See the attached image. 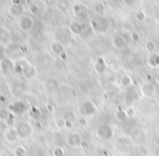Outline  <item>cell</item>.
<instances>
[{
	"label": "cell",
	"mask_w": 159,
	"mask_h": 156,
	"mask_svg": "<svg viewBox=\"0 0 159 156\" xmlns=\"http://www.w3.org/2000/svg\"><path fill=\"white\" fill-rule=\"evenodd\" d=\"M146 48H147L149 51L154 50V44H152V43H147V45H146Z\"/></svg>",
	"instance_id": "35"
},
{
	"label": "cell",
	"mask_w": 159,
	"mask_h": 156,
	"mask_svg": "<svg viewBox=\"0 0 159 156\" xmlns=\"http://www.w3.org/2000/svg\"><path fill=\"white\" fill-rule=\"evenodd\" d=\"M26 149L23 145H18L13 149V156H26Z\"/></svg>",
	"instance_id": "21"
},
{
	"label": "cell",
	"mask_w": 159,
	"mask_h": 156,
	"mask_svg": "<svg viewBox=\"0 0 159 156\" xmlns=\"http://www.w3.org/2000/svg\"><path fill=\"white\" fill-rule=\"evenodd\" d=\"M20 50L22 51V53H26V51H27L26 46H24V45H21V46H20Z\"/></svg>",
	"instance_id": "37"
},
{
	"label": "cell",
	"mask_w": 159,
	"mask_h": 156,
	"mask_svg": "<svg viewBox=\"0 0 159 156\" xmlns=\"http://www.w3.org/2000/svg\"><path fill=\"white\" fill-rule=\"evenodd\" d=\"M132 37H133V40H139V36H137L135 33H133V34H132Z\"/></svg>",
	"instance_id": "41"
},
{
	"label": "cell",
	"mask_w": 159,
	"mask_h": 156,
	"mask_svg": "<svg viewBox=\"0 0 159 156\" xmlns=\"http://www.w3.org/2000/svg\"><path fill=\"white\" fill-rule=\"evenodd\" d=\"M72 8H73V11H74L76 14H79L80 12H81V11H82V10H83L82 6H81V5H79V3H75V5L73 6Z\"/></svg>",
	"instance_id": "31"
},
{
	"label": "cell",
	"mask_w": 159,
	"mask_h": 156,
	"mask_svg": "<svg viewBox=\"0 0 159 156\" xmlns=\"http://www.w3.org/2000/svg\"><path fill=\"white\" fill-rule=\"evenodd\" d=\"M52 155L53 156H64V151L62 147L60 146H56L52 149Z\"/></svg>",
	"instance_id": "26"
},
{
	"label": "cell",
	"mask_w": 159,
	"mask_h": 156,
	"mask_svg": "<svg viewBox=\"0 0 159 156\" xmlns=\"http://www.w3.org/2000/svg\"><path fill=\"white\" fill-rule=\"evenodd\" d=\"M157 81H158V83H159V75H158V78H157Z\"/></svg>",
	"instance_id": "43"
},
{
	"label": "cell",
	"mask_w": 159,
	"mask_h": 156,
	"mask_svg": "<svg viewBox=\"0 0 159 156\" xmlns=\"http://www.w3.org/2000/svg\"><path fill=\"white\" fill-rule=\"evenodd\" d=\"M59 85H60V83H59V81H58V79H56V78H53V77L48 78V79H46L44 82L45 91L50 92V93L56 92V91L59 88Z\"/></svg>",
	"instance_id": "10"
},
{
	"label": "cell",
	"mask_w": 159,
	"mask_h": 156,
	"mask_svg": "<svg viewBox=\"0 0 159 156\" xmlns=\"http://www.w3.org/2000/svg\"><path fill=\"white\" fill-rule=\"evenodd\" d=\"M10 114H11V110H10L8 107L0 108V121L6 123V121H7L8 118H9Z\"/></svg>",
	"instance_id": "19"
},
{
	"label": "cell",
	"mask_w": 159,
	"mask_h": 156,
	"mask_svg": "<svg viewBox=\"0 0 159 156\" xmlns=\"http://www.w3.org/2000/svg\"><path fill=\"white\" fill-rule=\"evenodd\" d=\"M12 42V32L6 25H0V45L8 46Z\"/></svg>",
	"instance_id": "8"
},
{
	"label": "cell",
	"mask_w": 159,
	"mask_h": 156,
	"mask_svg": "<svg viewBox=\"0 0 159 156\" xmlns=\"http://www.w3.org/2000/svg\"><path fill=\"white\" fill-rule=\"evenodd\" d=\"M25 64H26V62H25ZM25 64H23V62H20V61L16 62V64H14V67H13L14 73H16V74H18V75H22L23 74V70H24Z\"/></svg>",
	"instance_id": "22"
},
{
	"label": "cell",
	"mask_w": 159,
	"mask_h": 156,
	"mask_svg": "<svg viewBox=\"0 0 159 156\" xmlns=\"http://www.w3.org/2000/svg\"><path fill=\"white\" fill-rule=\"evenodd\" d=\"M2 67H3V64H2V60L0 59V71L2 70Z\"/></svg>",
	"instance_id": "42"
},
{
	"label": "cell",
	"mask_w": 159,
	"mask_h": 156,
	"mask_svg": "<svg viewBox=\"0 0 159 156\" xmlns=\"http://www.w3.org/2000/svg\"><path fill=\"white\" fill-rule=\"evenodd\" d=\"M3 139L8 144H16L20 138H19V134L16 132V128L14 127H8L7 129L3 131Z\"/></svg>",
	"instance_id": "7"
},
{
	"label": "cell",
	"mask_w": 159,
	"mask_h": 156,
	"mask_svg": "<svg viewBox=\"0 0 159 156\" xmlns=\"http://www.w3.org/2000/svg\"><path fill=\"white\" fill-rule=\"evenodd\" d=\"M83 30H84V26H83L82 22L79 20H73L69 25V31L73 35H80L83 32Z\"/></svg>",
	"instance_id": "12"
},
{
	"label": "cell",
	"mask_w": 159,
	"mask_h": 156,
	"mask_svg": "<svg viewBox=\"0 0 159 156\" xmlns=\"http://www.w3.org/2000/svg\"><path fill=\"white\" fill-rule=\"evenodd\" d=\"M148 62L152 64V67L159 66V54H152L149 58H148Z\"/></svg>",
	"instance_id": "23"
},
{
	"label": "cell",
	"mask_w": 159,
	"mask_h": 156,
	"mask_svg": "<svg viewBox=\"0 0 159 156\" xmlns=\"http://www.w3.org/2000/svg\"><path fill=\"white\" fill-rule=\"evenodd\" d=\"M124 2H125L126 5H132V3L134 2V0H124Z\"/></svg>",
	"instance_id": "39"
},
{
	"label": "cell",
	"mask_w": 159,
	"mask_h": 156,
	"mask_svg": "<svg viewBox=\"0 0 159 156\" xmlns=\"http://www.w3.org/2000/svg\"><path fill=\"white\" fill-rule=\"evenodd\" d=\"M117 119L118 120H121V121H123L124 119L126 118V115H125V111L124 110H119V111H117Z\"/></svg>",
	"instance_id": "28"
},
{
	"label": "cell",
	"mask_w": 159,
	"mask_h": 156,
	"mask_svg": "<svg viewBox=\"0 0 159 156\" xmlns=\"http://www.w3.org/2000/svg\"><path fill=\"white\" fill-rule=\"evenodd\" d=\"M13 127L16 128L20 140H27L34 134V125L29 120H16Z\"/></svg>",
	"instance_id": "1"
},
{
	"label": "cell",
	"mask_w": 159,
	"mask_h": 156,
	"mask_svg": "<svg viewBox=\"0 0 159 156\" xmlns=\"http://www.w3.org/2000/svg\"><path fill=\"white\" fill-rule=\"evenodd\" d=\"M66 118H63V117H61V118H58L57 120H56V125H57L58 128H60V129H62V128H66Z\"/></svg>",
	"instance_id": "27"
},
{
	"label": "cell",
	"mask_w": 159,
	"mask_h": 156,
	"mask_svg": "<svg viewBox=\"0 0 159 156\" xmlns=\"http://www.w3.org/2000/svg\"><path fill=\"white\" fill-rule=\"evenodd\" d=\"M8 13H9L10 17L12 18H20L21 16L24 14V7L23 5H20V6H11V7L8 8Z\"/></svg>",
	"instance_id": "14"
},
{
	"label": "cell",
	"mask_w": 159,
	"mask_h": 156,
	"mask_svg": "<svg viewBox=\"0 0 159 156\" xmlns=\"http://www.w3.org/2000/svg\"><path fill=\"white\" fill-rule=\"evenodd\" d=\"M0 139H1V133H0Z\"/></svg>",
	"instance_id": "44"
},
{
	"label": "cell",
	"mask_w": 159,
	"mask_h": 156,
	"mask_svg": "<svg viewBox=\"0 0 159 156\" xmlns=\"http://www.w3.org/2000/svg\"><path fill=\"white\" fill-rule=\"evenodd\" d=\"M124 111H125L126 117H132V116H134V114H135V110L133 107H128Z\"/></svg>",
	"instance_id": "30"
},
{
	"label": "cell",
	"mask_w": 159,
	"mask_h": 156,
	"mask_svg": "<svg viewBox=\"0 0 159 156\" xmlns=\"http://www.w3.org/2000/svg\"><path fill=\"white\" fill-rule=\"evenodd\" d=\"M66 128H69V129L72 128V122L70 120H66Z\"/></svg>",
	"instance_id": "36"
},
{
	"label": "cell",
	"mask_w": 159,
	"mask_h": 156,
	"mask_svg": "<svg viewBox=\"0 0 159 156\" xmlns=\"http://www.w3.org/2000/svg\"><path fill=\"white\" fill-rule=\"evenodd\" d=\"M31 114L35 120H38L40 118V110L37 107H32L31 108Z\"/></svg>",
	"instance_id": "25"
},
{
	"label": "cell",
	"mask_w": 159,
	"mask_h": 156,
	"mask_svg": "<svg viewBox=\"0 0 159 156\" xmlns=\"http://www.w3.org/2000/svg\"><path fill=\"white\" fill-rule=\"evenodd\" d=\"M46 107H47V109H48L49 111H52V110H53V106L51 105V104H47Z\"/></svg>",
	"instance_id": "38"
},
{
	"label": "cell",
	"mask_w": 159,
	"mask_h": 156,
	"mask_svg": "<svg viewBox=\"0 0 159 156\" xmlns=\"http://www.w3.org/2000/svg\"><path fill=\"white\" fill-rule=\"evenodd\" d=\"M120 85L122 86V87H130L131 85H132V78L129 77V75H124V77H122L121 79H120Z\"/></svg>",
	"instance_id": "20"
},
{
	"label": "cell",
	"mask_w": 159,
	"mask_h": 156,
	"mask_svg": "<svg viewBox=\"0 0 159 156\" xmlns=\"http://www.w3.org/2000/svg\"><path fill=\"white\" fill-rule=\"evenodd\" d=\"M64 142H66V146L70 147V149H77V147H80L82 145L83 136L81 134V132L76 131V130H73V131L69 132L66 135Z\"/></svg>",
	"instance_id": "4"
},
{
	"label": "cell",
	"mask_w": 159,
	"mask_h": 156,
	"mask_svg": "<svg viewBox=\"0 0 159 156\" xmlns=\"http://www.w3.org/2000/svg\"><path fill=\"white\" fill-rule=\"evenodd\" d=\"M89 24H91L92 29L94 30V31L98 32V29H99V26H98V21L95 20V19H93V20H91V22H89Z\"/></svg>",
	"instance_id": "29"
},
{
	"label": "cell",
	"mask_w": 159,
	"mask_h": 156,
	"mask_svg": "<svg viewBox=\"0 0 159 156\" xmlns=\"http://www.w3.org/2000/svg\"><path fill=\"white\" fill-rule=\"evenodd\" d=\"M111 44H112V46L115 47V48L122 49L125 47L126 42H125V40H124L123 36L119 35V34H116V35H113L112 38H111Z\"/></svg>",
	"instance_id": "15"
},
{
	"label": "cell",
	"mask_w": 159,
	"mask_h": 156,
	"mask_svg": "<svg viewBox=\"0 0 159 156\" xmlns=\"http://www.w3.org/2000/svg\"><path fill=\"white\" fill-rule=\"evenodd\" d=\"M56 7L61 12H66L71 8L70 0H57L56 1Z\"/></svg>",
	"instance_id": "16"
},
{
	"label": "cell",
	"mask_w": 159,
	"mask_h": 156,
	"mask_svg": "<svg viewBox=\"0 0 159 156\" xmlns=\"http://www.w3.org/2000/svg\"><path fill=\"white\" fill-rule=\"evenodd\" d=\"M10 110L14 116H22L29 110V105L24 101H16L10 106Z\"/></svg>",
	"instance_id": "6"
},
{
	"label": "cell",
	"mask_w": 159,
	"mask_h": 156,
	"mask_svg": "<svg viewBox=\"0 0 159 156\" xmlns=\"http://www.w3.org/2000/svg\"><path fill=\"white\" fill-rule=\"evenodd\" d=\"M144 18H145V14H144L143 12H137V13H136V19L139 21L144 20Z\"/></svg>",
	"instance_id": "32"
},
{
	"label": "cell",
	"mask_w": 159,
	"mask_h": 156,
	"mask_svg": "<svg viewBox=\"0 0 159 156\" xmlns=\"http://www.w3.org/2000/svg\"><path fill=\"white\" fill-rule=\"evenodd\" d=\"M59 57H60V59H61L62 61H66V60L68 59V55H66V51H64V53H62L61 55L59 56Z\"/></svg>",
	"instance_id": "34"
},
{
	"label": "cell",
	"mask_w": 159,
	"mask_h": 156,
	"mask_svg": "<svg viewBox=\"0 0 159 156\" xmlns=\"http://www.w3.org/2000/svg\"><path fill=\"white\" fill-rule=\"evenodd\" d=\"M39 7H38L37 5H35V3H33V5L30 6V14L31 16H37L38 13H39Z\"/></svg>",
	"instance_id": "24"
},
{
	"label": "cell",
	"mask_w": 159,
	"mask_h": 156,
	"mask_svg": "<svg viewBox=\"0 0 159 156\" xmlns=\"http://www.w3.org/2000/svg\"><path fill=\"white\" fill-rule=\"evenodd\" d=\"M141 92H142V94H143L144 96L150 97V96H152V95H154L155 88L150 83H146L141 87Z\"/></svg>",
	"instance_id": "17"
},
{
	"label": "cell",
	"mask_w": 159,
	"mask_h": 156,
	"mask_svg": "<svg viewBox=\"0 0 159 156\" xmlns=\"http://www.w3.org/2000/svg\"><path fill=\"white\" fill-rule=\"evenodd\" d=\"M105 10H106V7L102 2H95L93 6V11L95 12L97 16H102V14L105 13Z\"/></svg>",
	"instance_id": "18"
},
{
	"label": "cell",
	"mask_w": 159,
	"mask_h": 156,
	"mask_svg": "<svg viewBox=\"0 0 159 156\" xmlns=\"http://www.w3.org/2000/svg\"><path fill=\"white\" fill-rule=\"evenodd\" d=\"M38 70H37V67L33 64H30V62H26L24 66V70H23V78L27 81L30 80L34 79V78L37 75Z\"/></svg>",
	"instance_id": "9"
},
{
	"label": "cell",
	"mask_w": 159,
	"mask_h": 156,
	"mask_svg": "<svg viewBox=\"0 0 159 156\" xmlns=\"http://www.w3.org/2000/svg\"><path fill=\"white\" fill-rule=\"evenodd\" d=\"M50 50L53 55L60 56L62 53L66 51V47H64V45L62 44L61 42H59V40H53L50 44Z\"/></svg>",
	"instance_id": "13"
},
{
	"label": "cell",
	"mask_w": 159,
	"mask_h": 156,
	"mask_svg": "<svg viewBox=\"0 0 159 156\" xmlns=\"http://www.w3.org/2000/svg\"><path fill=\"white\" fill-rule=\"evenodd\" d=\"M0 102H1V103H5L6 102V97L3 96V95H0Z\"/></svg>",
	"instance_id": "40"
},
{
	"label": "cell",
	"mask_w": 159,
	"mask_h": 156,
	"mask_svg": "<svg viewBox=\"0 0 159 156\" xmlns=\"http://www.w3.org/2000/svg\"><path fill=\"white\" fill-rule=\"evenodd\" d=\"M98 109H97V106L94 102L89 101V99H86L84 101L81 106H80V109L79 112L81 115V117L83 118H89V117H93L97 114Z\"/></svg>",
	"instance_id": "3"
},
{
	"label": "cell",
	"mask_w": 159,
	"mask_h": 156,
	"mask_svg": "<svg viewBox=\"0 0 159 156\" xmlns=\"http://www.w3.org/2000/svg\"><path fill=\"white\" fill-rule=\"evenodd\" d=\"M18 26L22 32H31L35 26V19L31 14H23L18 19Z\"/></svg>",
	"instance_id": "5"
},
{
	"label": "cell",
	"mask_w": 159,
	"mask_h": 156,
	"mask_svg": "<svg viewBox=\"0 0 159 156\" xmlns=\"http://www.w3.org/2000/svg\"><path fill=\"white\" fill-rule=\"evenodd\" d=\"M22 5V0H11V6H20Z\"/></svg>",
	"instance_id": "33"
},
{
	"label": "cell",
	"mask_w": 159,
	"mask_h": 156,
	"mask_svg": "<svg viewBox=\"0 0 159 156\" xmlns=\"http://www.w3.org/2000/svg\"><path fill=\"white\" fill-rule=\"evenodd\" d=\"M94 70L97 74H102L107 70V64L102 57H97L94 62Z\"/></svg>",
	"instance_id": "11"
},
{
	"label": "cell",
	"mask_w": 159,
	"mask_h": 156,
	"mask_svg": "<svg viewBox=\"0 0 159 156\" xmlns=\"http://www.w3.org/2000/svg\"><path fill=\"white\" fill-rule=\"evenodd\" d=\"M96 135H97L98 139L102 141H109L115 136V129L111 125L106 122L99 123L96 128L95 131Z\"/></svg>",
	"instance_id": "2"
}]
</instances>
